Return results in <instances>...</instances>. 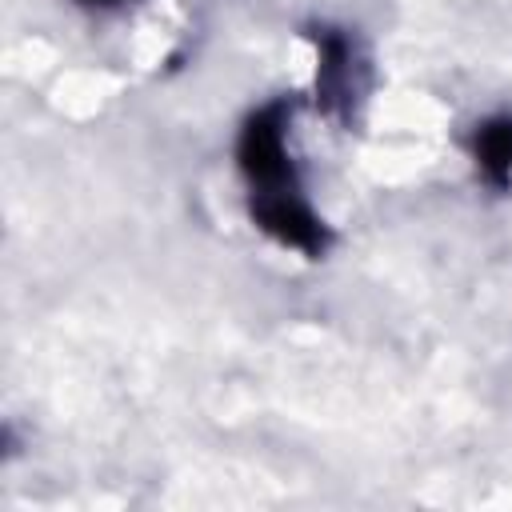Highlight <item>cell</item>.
<instances>
[{"label":"cell","mask_w":512,"mask_h":512,"mask_svg":"<svg viewBox=\"0 0 512 512\" xmlns=\"http://www.w3.org/2000/svg\"><path fill=\"white\" fill-rule=\"evenodd\" d=\"M468 156L488 188L508 192L512 188V112H496L480 120L468 136Z\"/></svg>","instance_id":"cell-3"},{"label":"cell","mask_w":512,"mask_h":512,"mask_svg":"<svg viewBox=\"0 0 512 512\" xmlns=\"http://www.w3.org/2000/svg\"><path fill=\"white\" fill-rule=\"evenodd\" d=\"M308 40L316 44V108L340 124H352L356 104L368 92V56L348 28L312 24Z\"/></svg>","instance_id":"cell-2"},{"label":"cell","mask_w":512,"mask_h":512,"mask_svg":"<svg viewBox=\"0 0 512 512\" xmlns=\"http://www.w3.org/2000/svg\"><path fill=\"white\" fill-rule=\"evenodd\" d=\"M292 100L276 96L248 112L240 136H236V164L248 184V200L256 196H300L304 180L288 148V124H292Z\"/></svg>","instance_id":"cell-1"},{"label":"cell","mask_w":512,"mask_h":512,"mask_svg":"<svg viewBox=\"0 0 512 512\" xmlns=\"http://www.w3.org/2000/svg\"><path fill=\"white\" fill-rule=\"evenodd\" d=\"M76 4H88V8H116V4H132V0H76Z\"/></svg>","instance_id":"cell-4"}]
</instances>
